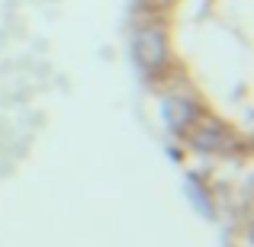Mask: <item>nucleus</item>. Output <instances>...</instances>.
Here are the masks:
<instances>
[{
	"label": "nucleus",
	"instance_id": "nucleus-2",
	"mask_svg": "<svg viewBox=\"0 0 254 247\" xmlns=\"http://www.w3.org/2000/svg\"><path fill=\"white\" fill-rule=\"evenodd\" d=\"M168 112H171V119L180 125V129H187V125L196 119V109H193V103H190V99H180V97H174L171 103H168Z\"/></svg>",
	"mask_w": 254,
	"mask_h": 247
},
{
	"label": "nucleus",
	"instance_id": "nucleus-1",
	"mask_svg": "<svg viewBox=\"0 0 254 247\" xmlns=\"http://www.w3.org/2000/svg\"><path fill=\"white\" fill-rule=\"evenodd\" d=\"M132 55L145 71H158L168 61V39L161 29H138L132 39Z\"/></svg>",
	"mask_w": 254,
	"mask_h": 247
}]
</instances>
